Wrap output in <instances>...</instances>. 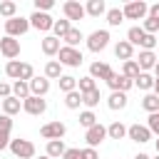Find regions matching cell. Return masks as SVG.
<instances>
[{"label": "cell", "mask_w": 159, "mask_h": 159, "mask_svg": "<svg viewBox=\"0 0 159 159\" xmlns=\"http://www.w3.org/2000/svg\"><path fill=\"white\" fill-rule=\"evenodd\" d=\"M22 109V102L17 99V97H7V99H2V114H7V117H12V114H17Z\"/></svg>", "instance_id": "obj_21"}, {"label": "cell", "mask_w": 159, "mask_h": 159, "mask_svg": "<svg viewBox=\"0 0 159 159\" xmlns=\"http://www.w3.org/2000/svg\"><path fill=\"white\" fill-rule=\"evenodd\" d=\"M80 124H82L84 129H89V127H94V124H97V114H94L92 109H84V112L80 114Z\"/></svg>", "instance_id": "obj_39"}, {"label": "cell", "mask_w": 159, "mask_h": 159, "mask_svg": "<svg viewBox=\"0 0 159 159\" xmlns=\"http://www.w3.org/2000/svg\"><path fill=\"white\" fill-rule=\"evenodd\" d=\"M144 35H147V32H144L139 25H134V27H129V32H127V42L134 47V45H139V42L144 40Z\"/></svg>", "instance_id": "obj_28"}, {"label": "cell", "mask_w": 159, "mask_h": 159, "mask_svg": "<svg viewBox=\"0 0 159 159\" xmlns=\"http://www.w3.org/2000/svg\"><path fill=\"white\" fill-rule=\"evenodd\" d=\"M65 132H67V127H65L60 119H57V122H47V124L40 127V134H42L47 142H52V139H62Z\"/></svg>", "instance_id": "obj_5"}, {"label": "cell", "mask_w": 159, "mask_h": 159, "mask_svg": "<svg viewBox=\"0 0 159 159\" xmlns=\"http://www.w3.org/2000/svg\"><path fill=\"white\" fill-rule=\"evenodd\" d=\"M80 104H82V92L75 89V92H67V94H65V107H67V109H77Z\"/></svg>", "instance_id": "obj_33"}, {"label": "cell", "mask_w": 159, "mask_h": 159, "mask_svg": "<svg viewBox=\"0 0 159 159\" xmlns=\"http://www.w3.org/2000/svg\"><path fill=\"white\" fill-rule=\"evenodd\" d=\"M62 12H65V20H82L87 12H84V5H80L77 0H67L65 5H62Z\"/></svg>", "instance_id": "obj_10"}, {"label": "cell", "mask_w": 159, "mask_h": 159, "mask_svg": "<svg viewBox=\"0 0 159 159\" xmlns=\"http://www.w3.org/2000/svg\"><path fill=\"white\" fill-rule=\"evenodd\" d=\"M147 12H149V5L142 2V0H132V2H127V5L122 7V15H124L127 20H142Z\"/></svg>", "instance_id": "obj_4"}, {"label": "cell", "mask_w": 159, "mask_h": 159, "mask_svg": "<svg viewBox=\"0 0 159 159\" xmlns=\"http://www.w3.org/2000/svg\"><path fill=\"white\" fill-rule=\"evenodd\" d=\"M122 75H124L127 80H132V82H134V77L139 75V65H137V60H127V62H124V67H122Z\"/></svg>", "instance_id": "obj_32"}, {"label": "cell", "mask_w": 159, "mask_h": 159, "mask_svg": "<svg viewBox=\"0 0 159 159\" xmlns=\"http://www.w3.org/2000/svg\"><path fill=\"white\" fill-rule=\"evenodd\" d=\"M0 52H2L7 60H15V57L20 55V40H15V37H10V35L0 37Z\"/></svg>", "instance_id": "obj_9"}, {"label": "cell", "mask_w": 159, "mask_h": 159, "mask_svg": "<svg viewBox=\"0 0 159 159\" xmlns=\"http://www.w3.org/2000/svg\"><path fill=\"white\" fill-rule=\"evenodd\" d=\"M10 127H12V117L0 114V129H10Z\"/></svg>", "instance_id": "obj_48"}, {"label": "cell", "mask_w": 159, "mask_h": 159, "mask_svg": "<svg viewBox=\"0 0 159 159\" xmlns=\"http://www.w3.org/2000/svg\"><path fill=\"white\" fill-rule=\"evenodd\" d=\"M12 97H17L20 102H22V99H27V97H30V84L17 80V82L12 84Z\"/></svg>", "instance_id": "obj_30"}, {"label": "cell", "mask_w": 159, "mask_h": 159, "mask_svg": "<svg viewBox=\"0 0 159 159\" xmlns=\"http://www.w3.org/2000/svg\"><path fill=\"white\" fill-rule=\"evenodd\" d=\"M15 12H17V2H12V0H2L0 2V15L2 17H15Z\"/></svg>", "instance_id": "obj_36"}, {"label": "cell", "mask_w": 159, "mask_h": 159, "mask_svg": "<svg viewBox=\"0 0 159 159\" xmlns=\"http://www.w3.org/2000/svg\"><path fill=\"white\" fill-rule=\"evenodd\" d=\"M107 84H109V89H112V92H124V94H127V89H132V87H134V82H132V80H127L124 75H112V77L107 80Z\"/></svg>", "instance_id": "obj_13"}, {"label": "cell", "mask_w": 159, "mask_h": 159, "mask_svg": "<svg viewBox=\"0 0 159 159\" xmlns=\"http://www.w3.org/2000/svg\"><path fill=\"white\" fill-rule=\"evenodd\" d=\"M80 152H82V149H75V147H72V149H65L62 159H80Z\"/></svg>", "instance_id": "obj_47"}, {"label": "cell", "mask_w": 159, "mask_h": 159, "mask_svg": "<svg viewBox=\"0 0 159 159\" xmlns=\"http://www.w3.org/2000/svg\"><path fill=\"white\" fill-rule=\"evenodd\" d=\"M107 22H109L112 27H119V25L124 22V15H122V10H119V7H109V10H107Z\"/></svg>", "instance_id": "obj_31"}, {"label": "cell", "mask_w": 159, "mask_h": 159, "mask_svg": "<svg viewBox=\"0 0 159 159\" xmlns=\"http://www.w3.org/2000/svg\"><path fill=\"white\" fill-rule=\"evenodd\" d=\"M134 159H152V157H149V154H144V152H139V154H137Z\"/></svg>", "instance_id": "obj_51"}, {"label": "cell", "mask_w": 159, "mask_h": 159, "mask_svg": "<svg viewBox=\"0 0 159 159\" xmlns=\"http://www.w3.org/2000/svg\"><path fill=\"white\" fill-rule=\"evenodd\" d=\"M134 84H137L139 89H144V92H147V89H154V77H152L149 72H139V75L134 77Z\"/></svg>", "instance_id": "obj_25"}, {"label": "cell", "mask_w": 159, "mask_h": 159, "mask_svg": "<svg viewBox=\"0 0 159 159\" xmlns=\"http://www.w3.org/2000/svg\"><path fill=\"white\" fill-rule=\"evenodd\" d=\"M32 77H35L32 65H30V62H22V67H20V82H30Z\"/></svg>", "instance_id": "obj_40"}, {"label": "cell", "mask_w": 159, "mask_h": 159, "mask_svg": "<svg viewBox=\"0 0 159 159\" xmlns=\"http://www.w3.org/2000/svg\"><path fill=\"white\" fill-rule=\"evenodd\" d=\"M154 80H159V60H157V65H154Z\"/></svg>", "instance_id": "obj_50"}, {"label": "cell", "mask_w": 159, "mask_h": 159, "mask_svg": "<svg viewBox=\"0 0 159 159\" xmlns=\"http://www.w3.org/2000/svg\"><path fill=\"white\" fill-rule=\"evenodd\" d=\"M10 152L17 159H32L35 157V144L30 139H10Z\"/></svg>", "instance_id": "obj_2"}, {"label": "cell", "mask_w": 159, "mask_h": 159, "mask_svg": "<svg viewBox=\"0 0 159 159\" xmlns=\"http://www.w3.org/2000/svg\"><path fill=\"white\" fill-rule=\"evenodd\" d=\"M107 107L114 109V112H117V109H124V107H127V94H124V92H112V94L107 97Z\"/></svg>", "instance_id": "obj_20"}, {"label": "cell", "mask_w": 159, "mask_h": 159, "mask_svg": "<svg viewBox=\"0 0 159 159\" xmlns=\"http://www.w3.org/2000/svg\"><path fill=\"white\" fill-rule=\"evenodd\" d=\"M45 77H47V80H60V77H62V65H60L57 60H50V62L45 65Z\"/></svg>", "instance_id": "obj_24"}, {"label": "cell", "mask_w": 159, "mask_h": 159, "mask_svg": "<svg viewBox=\"0 0 159 159\" xmlns=\"http://www.w3.org/2000/svg\"><path fill=\"white\" fill-rule=\"evenodd\" d=\"M57 82H60V89H62L65 94H67V92H75V89H77V77H72V75H62V77H60Z\"/></svg>", "instance_id": "obj_29"}, {"label": "cell", "mask_w": 159, "mask_h": 159, "mask_svg": "<svg viewBox=\"0 0 159 159\" xmlns=\"http://www.w3.org/2000/svg\"><path fill=\"white\" fill-rule=\"evenodd\" d=\"M27 30H30V20H27V17H17V15H15V17L5 20V32H7L10 37H15V40H17L20 35H25Z\"/></svg>", "instance_id": "obj_3"}, {"label": "cell", "mask_w": 159, "mask_h": 159, "mask_svg": "<svg viewBox=\"0 0 159 159\" xmlns=\"http://www.w3.org/2000/svg\"><path fill=\"white\" fill-rule=\"evenodd\" d=\"M154 94L159 97V80H154Z\"/></svg>", "instance_id": "obj_52"}, {"label": "cell", "mask_w": 159, "mask_h": 159, "mask_svg": "<svg viewBox=\"0 0 159 159\" xmlns=\"http://www.w3.org/2000/svg\"><path fill=\"white\" fill-rule=\"evenodd\" d=\"M107 137H112V139H124V137H127V127H124L122 122H112V124L107 127Z\"/></svg>", "instance_id": "obj_27"}, {"label": "cell", "mask_w": 159, "mask_h": 159, "mask_svg": "<svg viewBox=\"0 0 159 159\" xmlns=\"http://www.w3.org/2000/svg\"><path fill=\"white\" fill-rule=\"evenodd\" d=\"M40 159H50V157H47V154H45V157H40Z\"/></svg>", "instance_id": "obj_54"}, {"label": "cell", "mask_w": 159, "mask_h": 159, "mask_svg": "<svg viewBox=\"0 0 159 159\" xmlns=\"http://www.w3.org/2000/svg\"><path fill=\"white\" fill-rule=\"evenodd\" d=\"M104 137H107V127H102L99 122H97L94 127H89V129H87V134H84V139H87V144H89L92 149H94L97 144H102V142H104Z\"/></svg>", "instance_id": "obj_11"}, {"label": "cell", "mask_w": 159, "mask_h": 159, "mask_svg": "<svg viewBox=\"0 0 159 159\" xmlns=\"http://www.w3.org/2000/svg\"><path fill=\"white\" fill-rule=\"evenodd\" d=\"M84 12H87V15H92V17H99V15H104V12H107V5H104V0H87Z\"/></svg>", "instance_id": "obj_18"}, {"label": "cell", "mask_w": 159, "mask_h": 159, "mask_svg": "<svg viewBox=\"0 0 159 159\" xmlns=\"http://www.w3.org/2000/svg\"><path fill=\"white\" fill-rule=\"evenodd\" d=\"M99 89H92V92H87V94H82V104H87V109H94L97 104H99Z\"/></svg>", "instance_id": "obj_35"}, {"label": "cell", "mask_w": 159, "mask_h": 159, "mask_svg": "<svg viewBox=\"0 0 159 159\" xmlns=\"http://www.w3.org/2000/svg\"><path fill=\"white\" fill-rule=\"evenodd\" d=\"M65 142L62 139H52V142H47V157L50 159H57V157H62L65 154Z\"/></svg>", "instance_id": "obj_22"}, {"label": "cell", "mask_w": 159, "mask_h": 159, "mask_svg": "<svg viewBox=\"0 0 159 159\" xmlns=\"http://www.w3.org/2000/svg\"><path fill=\"white\" fill-rule=\"evenodd\" d=\"M139 47H144V50L154 52V47H157V37H154V35H144V40L139 42Z\"/></svg>", "instance_id": "obj_42"}, {"label": "cell", "mask_w": 159, "mask_h": 159, "mask_svg": "<svg viewBox=\"0 0 159 159\" xmlns=\"http://www.w3.org/2000/svg\"><path fill=\"white\" fill-rule=\"evenodd\" d=\"M154 159H159V154H157V157H154Z\"/></svg>", "instance_id": "obj_55"}, {"label": "cell", "mask_w": 159, "mask_h": 159, "mask_svg": "<svg viewBox=\"0 0 159 159\" xmlns=\"http://www.w3.org/2000/svg\"><path fill=\"white\" fill-rule=\"evenodd\" d=\"M57 62L60 65H67V67H80L82 62H84V57H82V52L77 50V47H60V52H57Z\"/></svg>", "instance_id": "obj_1"}, {"label": "cell", "mask_w": 159, "mask_h": 159, "mask_svg": "<svg viewBox=\"0 0 159 159\" xmlns=\"http://www.w3.org/2000/svg\"><path fill=\"white\" fill-rule=\"evenodd\" d=\"M55 5V0H35V12H47Z\"/></svg>", "instance_id": "obj_43"}, {"label": "cell", "mask_w": 159, "mask_h": 159, "mask_svg": "<svg viewBox=\"0 0 159 159\" xmlns=\"http://www.w3.org/2000/svg\"><path fill=\"white\" fill-rule=\"evenodd\" d=\"M127 137H129L132 142L144 144V142H149V139H152V132H149L147 127H142V124H132V127H127Z\"/></svg>", "instance_id": "obj_15"}, {"label": "cell", "mask_w": 159, "mask_h": 159, "mask_svg": "<svg viewBox=\"0 0 159 159\" xmlns=\"http://www.w3.org/2000/svg\"><path fill=\"white\" fill-rule=\"evenodd\" d=\"M137 65H139V72L154 70V65H157V55H154V52H149V50H142V52H139V60H137Z\"/></svg>", "instance_id": "obj_17"}, {"label": "cell", "mask_w": 159, "mask_h": 159, "mask_svg": "<svg viewBox=\"0 0 159 159\" xmlns=\"http://www.w3.org/2000/svg\"><path fill=\"white\" fill-rule=\"evenodd\" d=\"M149 17H157L159 20V2H154V5H149V12H147Z\"/></svg>", "instance_id": "obj_49"}, {"label": "cell", "mask_w": 159, "mask_h": 159, "mask_svg": "<svg viewBox=\"0 0 159 159\" xmlns=\"http://www.w3.org/2000/svg\"><path fill=\"white\" fill-rule=\"evenodd\" d=\"M22 109L27 112V114H32V117H40V114H45V109H47V102L42 99V97H27V99H22Z\"/></svg>", "instance_id": "obj_8"}, {"label": "cell", "mask_w": 159, "mask_h": 159, "mask_svg": "<svg viewBox=\"0 0 159 159\" xmlns=\"http://www.w3.org/2000/svg\"><path fill=\"white\" fill-rule=\"evenodd\" d=\"M20 67H22L20 60H10V62L5 65V75L12 77V80H20Z\"/></svg>", "instance_id": "obj_38"}, {"label": "cell", "mask_w": 159, "mask_h": 159, "mask_svg": "<svg viewBox=\"0 0 159 159\" xmlns=\"http://www.w3.org/2000/svg\"><path fill=\"white\" fill-rule=\"evenodd\" d=\"M70 30H72V22H70V20H55V25H52V32H55L57 40H62Z\"/></svg>", "instance_id": "obj_26"}, {"label": "cell", "mask_w": 159, "mask_h": 159, "mask_svg": "<svg viewBox=\"0 0 159 159\" xmlns=\"http://www.w3.org/2000/svg\"><path fill=\"white\" fill-rule=\"evenodd\" d=\"M40 47H42V52H45L47 57H55V55L60 52V47H62V45H60V40H57L55 35H45V37H42V42H40Z\"/></svg>", "instance_id": "obj_16"}, {"label": "cell", "mask_w": 159, "mask_h": 159, "mask_svg": "<svg viewBox=\"0 0 159 159\" xmlns=\"http://www.w3.org/2000/svg\"><path fill=\"white\" fill-rule=\"evenodd\" d=\"M92 89H97V84H94V80L87 75V77H80L77 80V92H82V94H87V92H92Z\"/></svg>", "instance_id": "obj_34"}, {"label": "cell", "mask_w": 159, "mask_h": 159, "mask_svg": "<svg viewBox=\"0 0 159 159\" xmlns=\"http://www.w3.org/2000/svg\"><path fill=\"white\" fill-rule=\"evenodd\" d=\"M10 147V129H0V152Z\"/></svg>", "instance_id": "obj_45"}, {"label": "cell", "mask_w": 159, "mask_h": 159, "mask_svg": "<svg viewBox=\"0 0 159 159\" xmlns=\"http://www.w3.org/2000/svg\"><path fill=\"white\" fill-rule=\"evenodd\" d=\"M27 84H30V94L32 97H45L50 92V80L47 77H32Z\"/></svg>", "instance_id": "obj_14"}, {"label": "cell", "mask_w": 159, "mask_h": 159, "mask_svg": "<svg viewBox=\"0 0 159 159\" xmlns=\"http://www.w3.org/2000/svg\"><path fill=\"white\" fill-rule=\"evenodd\" d=\"M157 114H159V109H157Z\"/></svg>", "instance_id": "obj_56"}, {"label": "cell", "mask_w": 159, "mask_h": 159, "mask_svg": "<svg viewBox=\"0 0 159 159\" xmlns=\"http://www.w3.org/2000/svg\"><path fill=\"white\" fill-rule=\"evenodd\" d=\"M142 107H144L149 114H154V112L159 109V97H157V94H144V99H142Z\"/></svg>", "instance_id": "obj_37"}, {"label": "cell", "mask_w": 159, "mask_h": 159, "mask_svg": "<svg viewBox=\"0 0 159 159\" xmlns=\"http://www.w3.org/2000/svg\"><path fill=\"white\" fill-rule=\"evenodd\" d=\"M80 159H99V154H97V149L87 147V149H82V152H80Z\"/></svg>", "instance_id": "obj_44"}, {"label": "cell", "mask_w": 159, "mask_h": 159, "mask_svg": "<svg viewBox=\"0 0 159 159\" xmlns=\"http://www.w3.org/2000/svg\"><path fill=\"white\" fill-rule=\"evenodd\" d=\"M112 75H114V72H112V67H109L107 62H92V65H89V77H92V80H104V82H107Z\"/></svg>", "instance_id": "obj_12"}, {"label": "cell", "mask_w": 159, "mask_h": 159, "mask_svg": "<svg viewBox=\"0 0 159 159\" xmlns=\"http://www.w3.org/2000/svg\"><path fill=\"white\" fill-rule=\"evenodd\" d=\"M147 129L152 132V134H157L159 137V114L154 112V114H149V122H147Z\"/></svg>", "instance_id": "obj_41"}, {"label": "cell", "mask_w": 159, "mask_h": 159, "mask_svg": "<svg viewBox=\"0 0 159 159\" xmlns=\"http://www.w3.org/2000/svg\"><path fill=\"white\" fill-rule=\"evenodd\" d=\"M114 55H117L119 60H124V62H127V60H132V55H134V47H132L127 40H119V42L114 45Z\"/></svg>", "instance_id": "obj_19"}, {"label": "cell", "mask_w": 159, "mask_h": 159, "mask_svg": "<svg viewBox=\"0 0 159 159\" xmlns=\"http://www.w3.org/2000/svg\"><path fill=\"white\" fill-rule=\"evenodd\" d=\"M27 20H30V27H35V30H40V32H50L52 25H55V20H52L47 12H32Z\"/></svg>", "instance_id": "obj_7"}, {"label": "cell", "mask_w": 159, "mask_h": 159, "mask_svg": "<svg viewBox=\"0 0 159 159\" xmlns=\"http://www.w3.org/2000/svg\"><path fill=\"white\" fill-rule=\"evenodd\" d=\"M62 40H65V47H77V45H80V42L84 40V35H82V30L72 27V30H70V32H67V35H65Z\"/></svg>", "instance_id": "obj_23"}, {"label": "cell", "mask_w": 159, "mask_h": 159, "mask_svg": "<svg viewBox=\"0 0 159 159\" xmlns=\"http://www.w3.org/2000/svg\"><path fill=\"white\" fill-rule=\"evenodd\" d=\"M107 45H109V32H107V30H94V32L87 37V47H89L92 52H102Z\"/></svg>", "instance_id": "obj_6"}, {"label": "cell", "mask_w": 159, "mask_h": 159, "mask_svg": "<svg viewBox=\"0 0 159 159\" xmlns=\"http://www.w3.org/2000/svg\"><path fill=\"white\" fill-rule=\"evenodd\" d=\"M157 154H159V139H157Z\"/></svg>", "instance_id": "obj_53"}, {"label": "cell", "mask_w": 159, "mask_h": 159, "mask_svg": "<svg viewBox=\"0 0 159 159\" xmlns=\"http://www.w3.org/2000/svg\"><path fill=\"white\" fill-rule=\"evenodd\" d=\"M10 94H12V87H10L7 82H0V97H2V99H7Z\"/></svg>", "instance_id": "obj_46"}]
</instances>
